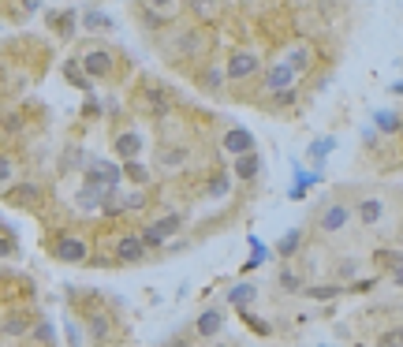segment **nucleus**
Returning a JSON list of instances; mask_svg holds the SVG:
<instances>
[{
    "label": "nucleus",
    "mask_w": 403,
    "mask_h": 347,
    "mask_svg": "<svg viewBox=\"0 0 403 347\" xmlns=\"http://www.w3.org/2000/svg\"><path fill=\"white\" fill-rule=\"evenodd\" d=\"M224 299H228V306H235L239 314H250V306L258 303V288L254 284H232Z\"/></svg>",
    "instance_id": "ddd939ff"
},
{
    "label": "nucleus",
    "mask_w": 403,
    "mask_h": 347,
    "mask_svg": "<svg viewBox=\"0 0 403 347\" xmlns=\"http://www.w3.org/2000/svg\"><path fill=\"white\" fill-rule=\"evenodd\" d=\"M82 184H94V187L116 190V187L124 184V172H120V164H112V161H105V157H94V161H86Z\"/></svg>",
    "instance_id": "f03ea898"
},
{
    "label": "nucleus",
    "mask_w": 403,
    "mask_h": 347,
    "mask_svg": "<svg viewBox=\"0 0 403 347\" xmlns=\"http://www.w3.org/2000/svg\"><path fill=\"white\" fill-rule=\"evenodd\" d=\"M202 90H209V94H217V90H221L224 86V71L221 68H206V71H202Z\"/></svg>",
    "instance_id": "a878e982"
},
{
    "label": "nucleus",
    "mask_w": 403,
    "mask_h": 347,
    "mask_svg": "<svg viewBox=\"0 0 403 347\" xmlns=\"http://www.w3.org/2000/svg\"><path fill=\"white\" fill-rule=\"evenodd\" d=\"M142 105L150 108V112H168V97H164L161 90H142Z\"/></svg>",
    "instance_id": "bb28decb"
},
{
    "label": "nucleus",
    "mask_w": 403,
    "mask_h": 347,
    "mask_svg": "<svg viewBox=\"0 0 403 347\" xmlns=\"http://www.w3.org/2000/svg\"><path fill=\"white\" fill-rule=\"evenodd\" d=\"M82 112H86V116H101V105L94 101V97H90V101H86V105H82Z\"/></svg>",
    "instance_id": "37998d69"
},
{
    "label": "nucleus",
    "mask_w": 403,
    "mask_h": 347,
    "mask_svg": "<svg viewBox=\"0 0 403 347\" xmlns=\"http://www.w3.org/2000/svg\"><path fill=\"white\" fill-rule=\"evenodd\" d=\"M142 206H146V195H139V190L127 195V202H124V209H142Z\"/></svg>",
    "instance_id": "79ce46f5"
},
{
    "label": "nucleus",
    "mask_w": 403,
    "mask_h": 347,
    "mask_svg": "<svg viewBox=\"0 0 403 347\" xmlns=\"http://www.w3.org/2000/svg\"><path fill=\"white\" fill-rule=\"evenodd\" d=\"M12 157H8V153H0V184H8V179H12Z\"/></svg>",
    "instance_id": "4c0bfd02"
},
{
    "label": "nucleus",
    "mask_w": 403,
    "mask_h": 347,
    "mask_svg": "<svg viewBox=\"0 0 403 347\" xmlns=\"http://www.w3.org/2000/svg\"><path fill=\"white\" fill-rule=\"evenodd\" d=\"M4 131H8V135H19V131H23V116H19V112H8V116H4Z\"/></svg>",
    "instance_id": "e433bc0d"
},
{
    "label": "nucleus",
    "mask_w": 403,
    "mask_h": 347,
    "mask_svg": "<svg viewBox=\"0 0 403 347\" xmlns=\"http://www.w3.org/2000/svg\"><path fill=\"white\" fill-rule=\"evenodd\" d=\"M232 184H235V179L228 176V172H213V176L206 179V195L209 198H224L228 190H232Z\"/></svg>",
    "instance_id": "aec40b11"
},
{
    "label": "nucleus",
    "mask_w": 403,
    "mask_h": 347,
    "mask_svg": "<svg viewBox=\"0 0 403 347\" xmlns=\"http://www.w3.org/2000/svg\"><path fill=\"white\" fill-rule=\"evenodd\" d=\"M139 243L146 246V254H150V250H157V246H164L161 232H157V228H153V224H146L142 232H139Z\"/></svg>",
    "instance_id": "c756f323"
},
{
    "label": "nucleus",
    "mask_w": 403,
    "mask_h": 347,
    "mask_svg": "<svg viewBox=\"0 0 403 347\" xmlns=\"http://www.w3.org/2000/svg\"><path fill=\"white\" fill-rule=\"evenodd\" d=\"M333 150H336V139H317V142H310L306 157L314 161L317 168H322V164H325V157H328V153H333Z\"/></svg>",
    "instance_id": "5701e85b"
},
{
    "label": "nucleus",
    "mask_w": 403,
    "mask_h": 347,
    "mask_svg": "<svg viewBox=\"0 0 403 347\" xmlns=\"http://www.w3.org/2000/svg\"><path fill=\"white\" fill-rule=\"evenodd\" d=\"M86 333L94 336L97 344H105V340H112L116 325H112V317L108 314H86Z\"/></svg>",
    "instance_id": "2eb2a0df"
},
{
    "label": "nucleus",
    "mask_w": 403,
    "mask_h": 347,
    "mask_svg": "<svg viewBox=\"0 0 403 347\" xmlns=\"http://www.w3.org/2000/svg\"><path fill=\"white\" fill-rule=\"evenodd\" d=\"M49 254L63 266H82V261H90V243L82 235H57L49 243Z\"/></svg>",
    "instance_id": "f257e3e1"
},
{
    "label": "nucleus",
    "mask_w": 403,
    "mask_h": 347,
    "mask_svg": "<svg viewBox=\"0 0 403 347\" xmlns=\"http://www.w3.org/2000/svg\"><path fill=\"white\" fill-rule=\"evenodd\" d=\"M75 206H79V209H86V213H90V209H101V206H105V187L82 184V187H79V195H75Z\"/></svg>",
    "instance_id": "dca6fc26"
},
{
    "label": "nucleus",
    "mask_w": 403,
    "mask_h": 347,
    "mask_svg": "<svg viewBox=\"0 0 403 347\" xmlns=\"http://www.w3.org/2000/svg\"><path fill=\"white\" fill-rule=\"evenodd\" d=\"M299 246H302V228H295V232H284V235H280L277 254H280V258H291V254H299Z\"/></svg>",
    "instance_id": "4be33fe9"
},
{
    "label": "nucleus",
    "mask_w": 403,
    "mask_h": 347,
    "mask_svg": "<svg viewBox=\"0 0 403 347\" xmlns=\"http://www.w3.org/2000/svg\"><path fill=\"white\" fill-rule=\"evenodd\" d=\"M112 258H116V261H124V266H142V261H146V246L139 243V232H124V235H116V243H112Z\"/></svg>",
    "instance_id": "423d86ee"
},
{
    "label": "nucleus",
    "mask_w": 403,
    "mask_h": 347,
    "mask_svg": "<svg viewBox=\"0 0 403 347\" xmlns=\"http://www.w3.org/2000/svg\"><path fill=\"white\" fill-rule=\"evenodd\" d=\"M351 217H359L366 228H377L384 217H389V206H384V198H362V202L351 209Z\"/></svg>",
    "instance_id": "9d476101"
},
{
    "label": "nucleus",
    "mask_w": 403,
    "mask_h": 347,
    "mask_svg": "<svg viewBox=\"0 0 403 347\" xmlns=\"http://www.w3.org/2000/svg\"><path fill=\"white\" fill-rule=\"evenodd\" d=\"M112 150H116V157H120L124 164L127 161H139L142 150H146V139L139 131H120V135H112Z\"/></svg>",
    "instance_id": "6e6552de"
},
{
    "label": "nucleus",
    "mask_w": 403,
    "mask_h": 347,
    "mask_svg": "<svg viewBox=\"0 0 403 347\" xmlns=\"http://www.w3.org/2000/svg\"><path fill=\"white\" fill-rule=\"evenodd\" d=\"M34 336H38V344H52V325H49V321H41Z\"/></svg>",
    "instance_id": "a19ab883"
},
{
    "label": "nucleus",
    "mask_w": 403,
    "mask_h": 347,
    "mask_svg": "<svg viewBox=\"0 0 403 347\" xmlns=\"http://www.w3.org/2000/svg\"><path fill=\"white\" fill-rule=\"evenodd\" d=\"M63 75H68V82H75L82 94H90V90H94V82H90V79L79 71V63H68V68H63Z\"/></svg>",
    "instance_id": "7c9ffc66"
},
{
    "label": "nucleus",
    "mask_w": 403,
    "mask_h": 347,
    "mask_svg": "<svg viewBox=\"0 0 403 347\" xmlns=\"http://www.w3.org/2000/svg\"><path fill=\"white\" fill-rule=\"evenodd\" d=\"M79 68H82V75H86L90 82H94V79H108L116 71V57L108 49H86L79 57Z\"/></svg>",
    "instance_id": "20e7f679"
},
{
    "label": "nucleus",
    "mask_w": 403,
    "mask_h": 347,
    "mask_svg": "<svg viewBox=\"0 0 403 347\" xmlns=\"http://www.w3.org/2000/svg\"><path fill=\"white\" fill-rule=\"evenodd\" d=\"M295 101H299V90H295V86H291V90H280V94L273 97V105H277V108H288V105H295Z\"/></svg>",
    "instance_id": "72a5a7b5"
},
{
    "label": "nucleus",
    "mask_w": 403,
    "mask_h": 347,
    "mask_svg": "<svg viewBox=\"0 0 403 347\" xmlns=\"http://www.w3.org/2000/svg\"><path fill=\"white\" fill-rule=\"evenodd\" d=\"M224 153H232V157H246V153H258V142H254L250 131H243V127H232V131H224Z\"/></svg>",
    "instance_id": "1a4fd4ad"
},
{
    "label": "nucleus",
    "mask_w": 403,
    "mask_h": 347,
    "mask_svg": "<svg viewBox=\"0 0 403 347\" xmlns=\"http://www.w3.org/2000/svg\"><path fill=\"white\" fill-rule=\"evenodd\" d=\"M280 291H288V295L291 291H302V277L295 269H280Z\"/></svg>",
    "instance_id": "2f4dec72"
},
{
    "label": "nucleus",
    "mask_w": 403,
    "mask_h": 347,
    "mask_svg": "<svg viewBox=\"0 0 403 347\" xmlns=\"http://www.w3.org/2000/svg\"><path fill=\"white\" fill-rule=\"evenodd\" d=\"M246 317V325L254 328V333H262V336H273V325L269 321H262V317H254V314H243Z\"/></svg>",
    "instance_id": "c9c22d12"
},
{
    "label": "nucleus",
    "mask_w": 403,
    "mask_h": 347,
    "mask_svg": "<svg viewBox=\"0 0 403 347\" xmlns=\"http://www.w3.org/2000/svg\"><path fill=\"white\" fill-rule=\"evenodd\" d=\"M75 8H68V12L60 15V38H71V34H75Z\"/></svg>",
    "instance_id": "473e14b6"
},
{
    "label": "nucleus",
    "mask_w": 403,
    "mask_h": 347,
    "mask_svg": "<svg viewBox=\"0 0 403 347\" xmlns=\"http://www.w3.org/2000/svg\"><path fill=\"white\" fill-rule=\"evenodd\" d=\"M377 347H400V333H396V328H389V333H381Z\"/></svg>",
    "instance_id": "ea45409f"
},
{
    "label": "nucleus",
    "mask_w": 403,
    "mask_h": 347,
    "mask_svg": "<svg viewBox=\"0 0 403 347\" xmlns=\"http://www.w3.org/2000/svg\"><path fill=\"white\" fill-rule=\"evenodd\" d=\"M153 228H157V232H161V239L168 243L172 235H176L179 228H183V213H164V217H157V221H153Z\"/></svg>",
    "instance_id": "412c9836"
},
{
    "label": "nucleus",
    "mask_w": 403,
    "mask_h": 347,
    "mask_svg": "<svg viewBox=\"0 0 403 347\" xmlns=\"http://www.w3.org/2000/svg\"><path fill=\"white\" fill-rule=\"evenodd\" d=\"M198 49H206V38H202V30H183L176 38V52L179 57H195Z\"/></svg>",
    "instance_id": "a211bd4d"
},
{
    "label": "nucleus",
    "mask_w": 403,
    "mask_h": 347,
    "mask_svg": "<svg viewBox=\"0 0 403 347\" xmlns=\"http://www.w3.org/2000/svg\"><path fill=\"white\" fill-rule=\"evenodd\" d=\"M8 206H15V209H34L41 202V187L38 184H19V187H12L8 190Z\"/></svg>",
    "instance_id": "f8f14e48"
},
{
    "label": "nucleus",
    "mask_w": 403,
    "mask_h": 347,
    "mask_svg": "<svg viewBox=\"0 0 403 347\" xmlns=\"http://www.w3.org/2000/svg\"><path fill=\"white\" fill-rule=\"evenodd\" d=\"M258 172H262V157L258 153H246V157H235V168L228 176L239 179V184H250V179H258Z\"/></svg>",
    "instance_id": "4468645a"
},
{
    "label": "nucleus",
    "mask_w": 403,
    "mask_h": 347,
    "mask_svg": "<svg viewBox=\"0 0 403 347\" xmlns=\"http://www.w3.org/2000/svg\"><path fill=\"white\" fill-rule=\"evenodd\" d=\"M302 291H306L310 299H336V295H340V288H333V284H328V288L317 284V288H302Z\"/></svg>",
    "instance_id": "f704fd0d"
},
{
    "label": "nucleus",
    "mask_w": 403,
    "mask_h": 347,
    "mask_svg": "<svg viewBox=\"0 0 403 347\" xmlns=\"http://www.w3.org/2000/svg\"><path fill=\"white\" fill-rule=\"evenodd\" d=\"M82 19V26H86V30H94V34H108V30H116V23L108 19L105 12H97V8H86V12L79 15Z\"/></svg>",
    "instance_id": "f3484780"
},
{
    "label": "nucleus",
    "mask_w": 403,
    "mask_h": 347,
    "mask_svg": "<svg viewBox=\"0 0 403 347\" xmlns=\"http://www.w3.org/2000/svg\"><path fill=\"white\" fill-rule=\"evenodd\" d=\"M258 71H262V57L254 49H235L224 63V79L228 82H246V79L258 75Z\"/></svg>",
    "instance_id": "7ed1b4c3"
},
{
    "label": "nucleus",
    "mask_w": 403,
    "mask_h": 347,
    "mask_svg": "<svg viewBox=\"0 0 403 347\" xmlns=\"http://www.w3.org/2000/svg\"><path fill=\"white\" fill-rule=\"evenodd\" d=\"M224 325H228L224 310L221 306H206L195 317V336H198V340H217V336L224 333Z\"/></svg>",
    "instance_id": "0eeeda50"
},
{
    "label": "nucleus",
    "mask_w": 403,
    "mask_h": 347,
    "mask_svg": "<svg viewBox=\"0 0 403 347\" xmlns=\"http://www.w3.org/2000/svg\"><path fill=\"white\" fill-rule=\"evenodd\" d=\"M373 123H377L381 135H400V112H377Z\"/></svg>",
    "instance_id": "cd10ccee"
},
{
    "label": "nucleus",
    "mask_w": 403,
    "mask_h": 347,
    "mask_svg": "<svg viewBox=\"0 0 403 347\" xmlns=\"http://www.w3.org/2000/svg\"><path fill=\"white\" fill-rule=\"evenodd\" d=\"M12 254H15V239L0 232V258H12Z\"/></svg>",
    "instance_id": "58836bf2"
},
{
    "label": "nucleus",
    "mask_w": 403,
    "mask_h": 347,
    "mask_svg": "<svg viewBox=\"0 0 403 347\" xmlns=\"http://www.w3.org/2000/svg\"><path fill=\"white\" fill-rule=\"evenodd\" d=\"M120 172H124V179H131L135 187H146V184H150V168H142L139 161H127Z\"/></svg>",
    "instance_id": "393cba45"
},
{
    "label": "nucleus",
    "mask_w": 403,
    "mask_h": 347,
    "mask_svg": "<svg viewBox=\"0 0 403 347\" xmlns=\"http://www.w3.org/2000/svg\"><path fill=\"white\" fill-rule=\"evenodd\" d=\"M351 221H355V217H351V206H347V202H328L322 213H317V232H322V235H336V232H344Z\"/></svg>",
    "instance_id": "39448f33"
},
{
    "label": "nucleus",
    "mask_w": 403,
    "mask_h": 347,
    "mask_svg": "<svg viewBox=\"0 0 403 347\" xmlns=\"http://www.w3.org/2000/svg\"><path fill=\"white\" fill-rule=\"evenodd\" d=\"M284 63H288L295 75H302V71H310V63H314V52H310L306 45H291V52H288V60Z\"/></svg>",
    "instance_id": "6ab92c4d"
},
{
    "label": "nucleus",
    "mask_w": 403,
    "mask_h": 347,
    "mask_svg": "<svg viewBox=\"0 0 403 347\" xmlns=\"http://www.w3.org/2000/svg\"><path fill=\"white\" fill-rule=\"evenodd\" d=\"M187 161V146H176V150H161V164L164 168H183Z\"/></svg>",
    "instance_id": "c85d7f7f"
},
{
    "label": "nucleus",
    "mask_w": 403,
    "mask_h": 347,
    "mask_svg": "<svg viewBox=\"0 0 403 347\" xmlns=\"http://www.w3.org/2000/svg\"><path fill=\"white\" fill-rule=\"evenodd\" d=\"M265 90H269V94H280V90H291L295 86V71L288 68V63H273L269 71H265Z\"/></svg>",
    "instance_id": "9b49d317"
},
{
    "label": "nucleus",
    "mask_w": 403,
    "mask_h": 347,
    "mask_svg": "<svg viewBox=\"0 0 403 347\" xmlns=\"http://www.w3.org/2000/svg\"><path fill=\"white\" fill-rule=\"evenodd\" d=\"M0 333L12 336V340H19V336H30V325H26L23 314H15V317H8V321H0Z\"/></svg>",
    "instance_id": "b1692460"
}]
</instances>
